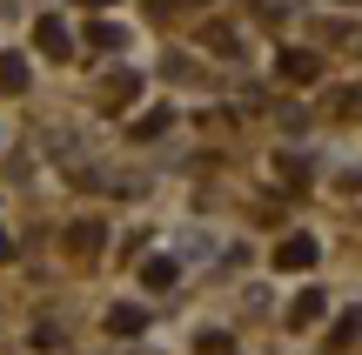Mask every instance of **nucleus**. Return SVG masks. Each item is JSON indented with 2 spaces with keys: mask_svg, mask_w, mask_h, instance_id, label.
Here are the masks:
<instances>
[{
  "mask_svg": "<svg viewBox=\"0 0 362 355\" xmlns=\"http://www.w3.org/2000/svg\"><path fill=\"white\" fill-rule=\"evenodd\" d=\"M88 40H94V47H115V40H121V27H107V20H94V27H88Z\"/></svg>",
  "mask_w": 362,
  "mask_h": 355,
  "instance_id": "10",
  "label": "nucleus"
},
{
  "mask_svg": "<svg viewBox=\"0 0 362 355\" xmlns=\"http://www.w3.org/2000/svg\"><path fill=\"white\" fill-rule=\"evenodd\" d=\"M175 275H181V268L168 262V255H155V262L141 268V282H148V289H175Z\"/></svg>",
  "mask_w": 362,
  "mask_h": 355,
  "instance_id": "7",
  "label": "nucleus"
},
{
  "mask_svg": "<svg viewBox=\"0 0 362 355\" xmlns=\"http://www.w3.org/2000/svg\"><path fill=\"white\" fill-rule=\"evenodd\" d=\"M34 47H40V54H54V61H61V54L74 47V34H67V27H61V20H54V13H47V20L34 27Z\"/></svg>",
  "mask_w": 362,
  "mask_h": 355,
  "instance_id": "3",
  "label": "nucleus"
},
{
  "mask_svg": "<svg viewBox=\"0 0 362 355\" xmlns=\"http://www.w3.org/2000/svg\"><path fill=\"white\" fill-rule=\"evenodd\" d=\"M107 329H115V335H141V329H148V315H141L134 302H121V308H107Z\"/></svg>",
  "mask_w": 362,
  "mask_h": 355,
  "instance_id": "4",
  "label": "nucleus"
},
{
  "mask_svg": "<svg viewBox=\"0 0 362 355\" xmlns=\"http://www.w3.org/2000/svg\"><path fill=\"white\" fill-rule=\"evenodd\" d=\"M21 88H27V61L7 54V61H0V94H21Z\"/></svg>",
  "mask_w": 362,
  "mask_h": 355,
  "instance_id": "8",
  "label": "nucleus"
},
{
  "mask_svg": "<svg viewBox=\"0 0 362 355\" xmlns=\"http://www.w3.org/2000/svg\"><path fill=\"white\" fill-rule=\"evenodd\" d=\"M81 7H107V0H81Z\"/></svg>",
  "mask_w": 362,
  "mask_h": 355,
  "instance_id": "13",
  "label": "nucleus"
},
{
  "mask_svg": "<svg viewBox=\"0 0 362 355\" xmlns=\"http://www.w3.org/2000/svg\"><path fill=\"white\" fill-rule=\"evenodd\" d=\"M275 67H282V80H296V88H302V80H315V74H322V61H315L309 47H288V54H282Z\"/></svg>",
  "mask_w": 362,
  "mask_h": 355,
  "instance_id": "2",
  "label": "nucleus"
},
{
  "mask_svg": "<svg viewBox=\"0 0 362 355\" xmlns=\"http://www.w3.org/2000/svg\"><path fill=\"white\" fill-rule=\"evenodd\" d=\"M67 248H74V255H94V248H101V222H74V228H67Z\"/></svg>",
  "mask_w": 362,
  "mask_h": 355,
  "instance_id": "5",
  "label": "nucleus"
},
{
  "mask_svg": "<svg viewBox=\"0 0 362 355\" xmlns=\"http://www.w3.org/2000/svg\"><path fill=\"white\" fill-rule=\"evenodd\" d=\"M7 255H13V241H7V235H0V262H7Z\"/></svg>",
  "mask_w": 362,
  "mask_h": 355,
  "instance_id": "12",
  "label": "nucleus"
},
{
  "mask_svg": "<svg viewBox=\"0 0 362 355\" xmlns=\"http://www.w3.org/2000/svg\"><path fill=\"white\" fill-rule=\"evenodd\" d=\"M161 128H168V114H141V121H134V141H155Z\"/></svg>",
  "mask_w": 362,
  "mask_h": 355,
  "instance_id": "9",
  "label": "nucleus"
},
{
  "mask_svg": "<svg viewBox=\"0 0 362 355\" xmlns=\"http://www.w3.org/2000/svg\"><path fill=\"white\" fill-rule=\"evenodd\" d=\"M349 7H356V0H349Z\"/></svg>",
  "mask_w": 362,
  "mask_h": 355,
  "instance_id": "14",
  "label": "nucleus"
},
{
  "mask_svg": "<svg viewBox=\"0 0 362 355\" xmlns=\"http://www.w3.org/2000/svg\"><path fill=\"white\" fill-rule=\"evenodd\" d=\"M175 7H188V0H155V13H175Z\"/></svg>",
  "mask_w": 362,
  "mask_h": 355,
  "instance_id": "11",
  "label": "nucleus"
},
{
  "mask_svg": "<svg viewBox=\"0 0 362 355\" xmlns=\"http://www.w3.org/2000/svg\"><path fill=\"white\" fill-rule=\"evenodd\" d=\"M315 255H322L315 235H288L282 248H275V268H315Z\"/></svg>",
  "mask_w": 362,
  "mask_h": 355,
  "instance_id": "1",
  "label": "nucleus"
},
{
  "mask_svg": "<svg viewBox=\"0 0 362 355\" xmlns=\"http://www.w3.org/2000/svg\"><path fill=\"white\" fill-rule=\"evenodd\" d=\"M288 315H296V329H309V322L322 315V289H302V295H296V308H288Z\"/></svg>",
  "mask_w": 362,
  "mask_h": 355,
  "instance_id": "6",
  "label": "nucleus"
}]
</instances>
